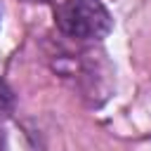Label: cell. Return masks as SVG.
Instances as JSON below:
<instances>
[{"instance_id": "4", "label": "cell", "mask_w": 151, "mask_h": 151, "mask_svg": "<svg viewBox=\"0 0 151 151\" xmlns=\"http://www.w3.org/2000/svg\"><path fill=\"white\" fill-rule=\"evenodd\" d=\"M26 2H50V0H26Z\"/></svg>"}, {"instance_id": "1", "label": "cell", "mask_w": 151, "mask_h": 151, "mask_svg": "<svg viewBox=\"0 0 151 151\" xmlns=\"http://www.w3.org/2000/svg\"><path fill=\"white\" fill-rule=\"evenodd\" d=\"M57 26L68 38L99 40L111 28V14L99 0H64L57 7Z\"/></svg>"}, {"instance_id": "2", "label": "cell", "mask_w": 151, "mask_h": 151, "mask_svg": "<svg viewBox=\"0 0 151 151\" xmlns=\"http://www.w3.org/2000/svg\"><path fill=\"white\" fill-rule=\"evenodd\" d=\"M12 106H14V94H12L9 85H7L5 80H0V118L9 116Z\"/></svg>"}, {"instance_id": "3", "label": "cell", "mask_w": 151, "mask_h": 151, "mask_svg": "<svg viewBox=\"0 0 151 151\" xmlns=\"http://www.w3.org/2000/svg\"><path fill=\"white\" fill-rule=\"evenodd\" d=\"M0 151H7V144H5V134L0 132Z\"/></svg>"}]
</instances>
